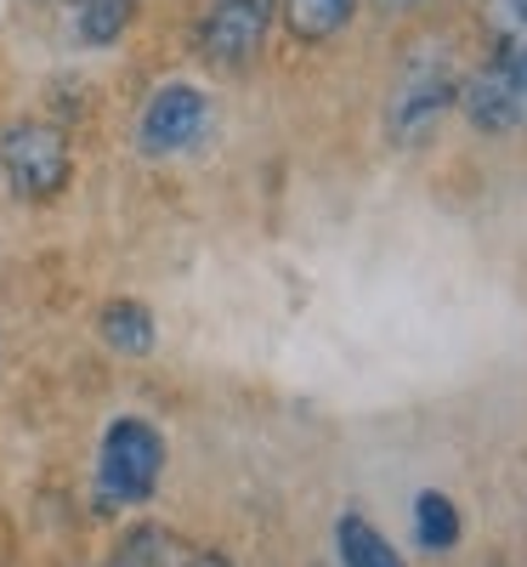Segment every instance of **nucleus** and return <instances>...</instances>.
<instances>
[{
  "mask_svg": "<svg viewBox=\"0 0 527 567\" xmlns=\"http://www.w3.org/2000/svg\"><path fill=\"white\" fill-rule=\"evenodd\" d=\"M165 477V437L142 414H120L103 432L97 454V499L103 505H142Z\"/></svg>",
  "mask_w": 527,
  "mask_h": 567,
  "instance_id": "nucleus-1",
  "label": "nucleus"
},
{
  "mask_svg": "<svg viewBox=\"0 0 527 567\" xmlns=\"http://www.w3.org/2000/svg\"><path fill=\"white\" fill-rule=\"evenodd\" d=\"M0 171L23 199H58L69 187V136L45 120H7L0 125Z\"/></svg>",
  "mask_w": 527,
  "mask_h": 567,
  "instance_id": "nucleus-2",
  "label": "nucleus"
},
{
  "mask_svg": "<svg viewBox=\"0 0 527 567\" xmlns=\"http://www.w3.org/2000/svg\"><path fill=\"white\" fill-rule=\"evenodd\" d=\"M459 103L476 131H521L527 125V40L499 45V58L465 80Z\"/></svg>",
  "mask_w": 527,
  "mask_h": 567,
  "instance_id": "nucleus-3",
  "label": "nucleus"
},
{
  "mask_svg": "<svg viewBox=\"0 0 527 567\" xmlns=\"http://www.w3.org/2000/svg\"><path fill=\"white\" fill-rule=\"evenodd\" d=\"M205 131H210V97H205L199 85L176 80V85H159L154 97H148V109H142V120H136V148L154 154V159H165V154L194 148Z\"/></svg>",
  "mask_w": 527,
  "mask_h": 567,
  "instance_id": "nucleus-4",
  "label": "nucleus"
},
{
  "mask_svg": "<svg viewBox=\"0 0 527 567\" xmlns=\"http://www.w3.org/2000/svg\"><path fill=\"white\" fill-rule=\"evenodd\" d=\"M448 103H459V74H454V63H448V52H437V58H409V69H403V80H397V91H392V136H420L425 125H437L443 120V109Z\"/></svg>",
  "mask_w": 527,
  "mask_h": 567,
  "instance_id": "nucleus-5",
  "label": "nucleus"
},
{
  "mask_svg": "<svg viewBox=\"0 0 527 567\" xmlns=\"http://www.w3.org/2000/svg\"><path fill=\"white\" fill-rule=\"evenodd\" d=\"M267 23H272V0H216L199 23V52L216 69H245L261 52Z\"/></svg>",
  "mask_w": 527,
  "mask_h": 567,
  "instance_id": "nucleus-6",
  "label": "nucleus"
},
{
  "mask_svg": "<svg viewBox=\"0 0 527 567\" xmlns=\"http://www.w3.org/2000/svg\"><path fill=\"white\" fill-rule=\"evenodd\" d=\"M97 329H103V341L114 347V352H125V358H148L154 352V312L142 307V301H131V296H120V301H108L103 312H97Z\"/></svg>",
  "mask_w": 527,
  "mask_h": 567,
  "instance_id": "nucleus-7",
  "label": "nucleus"
},
{
  "mask_svg": "<svg viewBox=\"0 0 527 567\" xmlns=\"http://www.w3.org/2000/svg\"><path fill=\"white\" fill-rule=\"evenodd\" d=\"M334 545H341V561L347 567H403V556L386 545L374 523H363L358 511H347L341 523H334Z\"/></svg>",
  "mask_w": 527,
  "mask_h": 567,
  "instance_id": "nucleus-8",
  "label": "nucleus"
},
{
  "mask_svg": "<svg viewBox=\"0 0 527 567\" xmlns=\"http://www.w3.org/2000/svg\"><path fill=\"white\" fill-rule=\"evenodd\" d=\"M358 0H283V23L296 40H329L352 23Z\"/></svg>",
  "mask_w": 527,
  "mask_h": 567,
  "instance_id": "nucleus-9",
  "label": "nucleus"
},
{
  "mask_svg": "<svg viewBox=\"0 0 527 567\" xmlns=\"http://www.w3.org/2000/svg\"><path fill=\"white\" fill-rule=\"evenodd\" d=\"M414 539L425 550H454L459 545V511L448 494H420L414 499Z\"/></svg>",
  "mask_w": 527,
  "mask_h": 567,
  "instance_id": "nucleus-10",
  "label": "nucleus"
},
{
  "mask_svg": "<svg viewBox=\"0 0 527 567\" xmlns=\"http://www.w3.org/2000/svg\"><path fill=\"white\" fill-rule=\"evenodd\" d=\"M131 7H136V0H80V12H74V34H80L85 45H108V40H120V34H125Z\"/></svg>",
  "mask_w": 527,
  "mask_h": 567,
  "instance_id": "nucleus-11",
  "label": "nucleus"
},
{
  "mask_svg": "<svg viewBox=\"0 0 527 567\" xmlns=\"http://www.w3.org/2000/svg\"><path fill=\"white\" fill-rule=\"evenodd\" d=\"M488 29H494V40L499 45H510V40H527V0H488Z\"/></svg>",
  "mask_w": 527,
  "mask_h": 567,
  "instance_id": "nucleus-12",
  "label": "nucleus"
},
{
  "mask_svg": "<svg viewBox=\"0 0 527 567\" xmlns=\"http://www.w3.org/2000/svg\"><path fill=\"white\" fill-rule=\"evenodd\" d=\"M380 12H409V7H420V0H374Z\"/></svg>",
  "mask_w": 527,
  "mask_h": 567,
  "instance_id": "nucleus-13",
  "label": "nucleus"
},
{
  "mask_svg": "<svg viewBox=\"0 0 527 567\" xmlns=\"http://www.w3.org/2000/svg\"><path fill=\"white\" fill-rule=\"evenodd\" d=\"M187 567H232V561H227V556H194Z\"/></svg>",
  "mask_w": 527,
  "mask_h": 567,
  "instance_id": "nucleus-14",
  "label": "nucleus"
}]
</instances>
